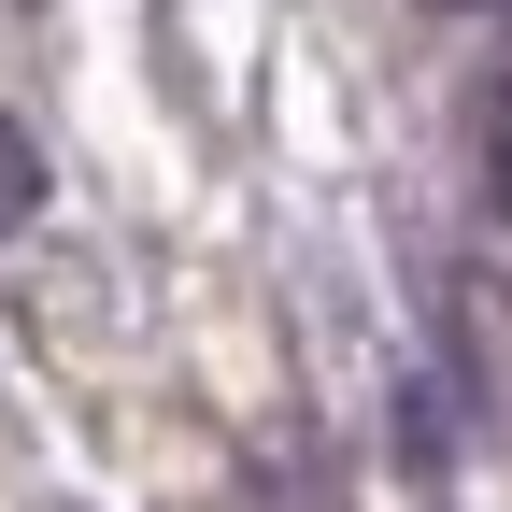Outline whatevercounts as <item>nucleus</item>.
<instances>
[{
	"instance_id": "f03ea898",
	"label": "nucleus",
	"mask_w": 512,
	"mask_h": 512,
	"mask_svg": "<svg viewBox=\"0 0 512 512\" xmlns=\"http://www.w3.org/2000/svg\"><path fill=\"white\" fill-rule=\"evenodd\" d=\"M441 15H512V0H441Z\"/></svg>"
},
{
	"instance_id": "f257e3e1",
	"label": "nucleus",
	"mask_w": 512,
	"mask_h": 512,
	"mask_svg": "<svg viewBox=\"0 0 512 512\" xmlns=\"http://www.w3.org/2000/svg\"><path fill=\"white\" fill-rule=\"evenodd\" d=\"M29 214H43V143L0 114V228H29Z\"/></svg>"
}]
</instances>
